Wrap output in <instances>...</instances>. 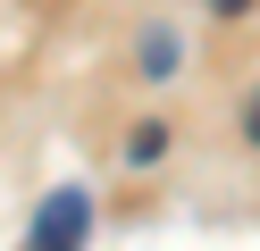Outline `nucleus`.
Masks as SVG:
<instances>
[{
    "mask_svg": "<svg viewBox=\"0 0 260 251\" xmlns=\"http://www.w3.org/2000/svg\"><path fill=\"white\" fill-rule=\"evenodd\" d=\"M84 234H92V201H84V184H59V193L34 209L25 251H84Z\"/></svg>",
    "mask_w": 260,
    "mask_h": 251,
    "instance_id": "1",
    "label": "nucleus"
},
{
    "mask_svg": "<svg viewBox=\"0 0 260 251\" xmlns=\"http://www.w3.org/2000/svg\"><path fill=\"white\" fill-rule=\"evenodd\" d=\"M210 9H218V17H243V9H252V0H210Z\"/></svg>",
    "mask_w": 260,
    "mask_h": 251,
    "instance_id": "3",
    "label": "nucleus"
},
{
    "mask_svg": "<svg viewBox=\"0 0 260 251\" xmlns=\"http://www.w3.org/2000/svg\"><path fill=\"white\" fill-rule=\"evenodd\" d=\"M143 76H176V42L168 33H143Z\"/></svg>",
    "mask_w": 260,
    "mask_h": 251,
    "instance_id": "2",
    "label": "nucleus"
}]
</instances>
